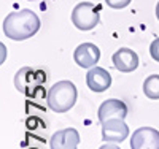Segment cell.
<instances>
[{
	"instance_id": "6da1fadb",
	"label": "cell",
	"mask_w": 159,
	"mask_h": 149,
	"mask_svg": "<svg viewBox=\"0 0 159 149\" xmlns=\"http://www.w3.org/2000/svg\"><path fill=\"white\" fill-rule=\"evenodd\" d=\"M40 29V18L32 10L13 11L3 19V33L15 42L32 38Z\"/></svg>"
},
{
	"instance_id": "7a4b0ae2",
	"label": "cell",
	"mask_w": 159,
	"mask_h": 149,
	"mask_svg": "<svg viewBox=\"0 0 159 149\" xmlns=\"http://www.w3.org/2000/svg\"><path fill=\"white\" fill-rule=\"evenodd\" d=\"M78 97L76 87L72 81H59L48 90V106L54 113H67L73 108Z\"/></svg>"
},
{
	"instance_id": "3957f363",
	"label": "cell",
	"mask_w": 159,
	"mask_h": 149,
	"mask_svg": "<svg viewBox=\"0 0 159 149\" xmlns=\"http://www.w3.org/2000/svg\"><path fill=\"white\" fill-rule=\"evenodd\" d=\"M46 81H48L46 72H43L42 68L24 67L15 76V86L24 95L35 97V94L38 90H42L43 84H46Z\"/></svg>"
},
{
	"instance_id": "277c9868",
	"label": "cell",
	"mask_w": 159,
	"mask_h": 149,
	"mask_svg": "<svg viewBox=\"0 0 159 149\" xmlns=\"http://www.w3.org/2000/svg\"><path fill=\"white\" fill-rule=\"evenodd\" d=\"M72 22L78 30H91L100 22V7L92 2L78 3L72 11Z\"/></svg>"
},
{
	"instance_id": "5b68a950",
	"label": "cell",
	"mask_w": 159,
	"mask_h": 149,
	"mask_svg": "<svg viewBox=\"0 0 159 149\" xmlns=\"http://www.w3.org/2000/svg\"><path fill=\"white\" fill-rule=\"evenodd\" d=\"M130 149H159V130L140 127L130 137Z\"/></svg>"
},
{
	"instance_id": "8992f818",
	"label": "cell",
	"mask_w": 159,
	"mask_h": 149,
	"mask_svg": "<svg viewBox=\"0 0 159 149\" xmlns=\"http://www.w3.org/2000/svg\"><path fill=\"white\" fill-rule=\"evenodd\" d=\"M102 125V138L107 143H123L129 137V127L124 119H108Z\"/></svg>"
},
{
	"instance_id": "52a82bcc",
	"label": "cell",
	"mask_w": 159,
	"mask_h": 149,
	"mask_svg": "<svg viewBox=\"0 0 159 149\" xmlns=\"http://www.w3.org/2000/svg\"><path fill=\"white\" fill-rule=\"evenodd\" d=\"M75 64L81 68H92L100 59V49L94 43H81L73 52Z\"/></svg>"
},
{
	"instance_id": "ba28073f",
	"label": "cell",
	"mask_w": 159,
	"mask_h": 149,
	"mask_svg": "<svg viewBox=\"0 0 159 149\" xmlns=\"http://www.w3.org/2000/svg\"><path fill=\"white\" fill-rule=\"evenodd\" d=\"M126 116H127V106L123 100H118V99H108L102 102L97 111L100 124L108 119H124Z\"/></svg>"
},
{
	"instance_id": "9c48e42d",
	"label": "cell",
	"mask_w": 159,
	"mask_h": 149,
	"mask_svg": "<svg viewBox=\"0 0 159 149\" xmlns=\"http://www.w3.org/2000/svg\"><path fill=\"white\" fill-rule=\"evenodd\" d=\"M113 65L118 72L123 73H130L134 72L139 67V56L135 51H132L129 48H119L115 54H113Z\"/></svg>"
},
{
	"instance_id": "30bf717a",
	"label": "cell",
	"mask_w": 159,
	"mask_h": 149,
	"mask_svg": "<svg viewBox=\"0 0 159 149\" xmlns=\"http://www.w3.org/2000/svg\"><path fill=\"white\" fill-rule=\"evenodd\" d=\"M78 143H80V133L72 127L57 130L49 140L51 149H76Z\"/></svg>"
},
{
	"instance_id": "8fae6325",
	"label": "cell",
	"mask_w": 159,
	"mask_h": 149,
	"mask_svg": "<svg viewBox=\"0 0 159 149\" xmlns=\"http://www.w3.org/2000/svg\"><path fill=\"white\" fill-rule=\"evenodd\" d=\"M86 84L92 92H105L111 86V75L102 67H92L86 75Z\"/></svg>"
},
{
	"instance_id": "7c38bea8",
	"label": "cell",
	"mask_w": 159,
	"mask_h": 149,
	"mask_svg": "<svg viewBox=\"0 0 159 149\" xmlns=\"http://www.w3.org/2000/svg\"><path fill=\"white\" fill-rule=\"evenodd\" d=\"M143 94L151 100H159V75H151L145 79Z\"/></svg>"
},
{
	"instance_id": "4fadbf2b",
	"label": "cell",
	"mask_w": 159,
	"mask_h": 149,
	"mask_svg": "<svg viewBox=\"0 0 159 149\" xmlns=\"http://www.w3.org/2000/svg\"><path fill=\"white\" fill-rule=\"evenodd\" d=\"M107 5L110 8H115V10H121V8H126L132 0H105Z\"/></svg>"
},
{
	"instance_id": "5bb4252c",
	"label": "cell",
	"mask_w": 159,
	"mask_h": 149,
	"mask_svg": "<svg viewBox=\"0 0 159 149\" xmlns=\"http://www.w3.org/2000/svg\"><path fill=\"white\" fill-rule=\"evenodd\" d=\"M150 54L156 62H159V38L153 40V43L150 45Z\"/></svg>"
},
{
	"instance_id": "9a60e30c",
	"label": "cell",
	"mask_w": 159,
	"mask_h": 149,
	"mask_svg": "<svg viewBox=\"0 0 159 149\" xmlns=\"http://www.w3.org/2000/svg\"><path fill=\"white\" fill-rule=\"evenodd\" d=\"M99 149H121V147H119V146H116V144H111V143H107V144L100 146Z\"/></svg>"
},
{
	"instance_id": "2e32d148",
	"label": "cell",
	"mask_w": 159,
	"mask_h": 149,
	"mask_svg": "<svg viewBox=\"0 0 159 149\" xmlns=\"http://www.w3.org/2000/svg\"><path fill=\"white\" fill-rule=\"evenodd\" d=\"M156 18L159 19V2H157V5H156Z\"/></svg>"
}]
</instances>
